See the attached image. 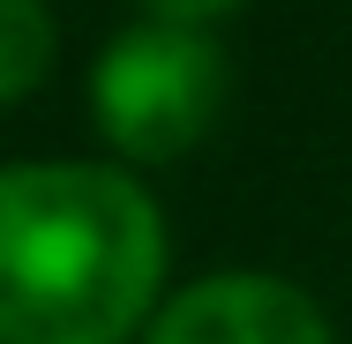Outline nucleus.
Masks as SVG:
<instances>
[{
	"label": "nucleus",
	"instance_id": "obj_1",
	"mask_svg": "<svg viewBox=\"0 0 352 344\" xmlns=\"http://www.w3.org/2000/svg\"><path fill=\"white\" fill-rule=\"evenodd\" d=\"M165 284V217L120 165H0V344H128Z\"/></svg>",
	"mask_w": 352,
	"mask_h": 344
},
{
	"label": "nucleus",
	"instance_id": "obj_2",
	"mask_svg": "<svg viewBox=\"0 0 352 344\" xmlns=\"http://www.w3.org/2000/svg\"><path fill=\"white\" fill-rule=\"evenodd\" d=\"M225 45L203 23H135L90 68V120L128 165H173L217 128L225 113Z\"/></svg>",
	"mask_w": 352,
	"mask_h": 344
},
{
	"label": "nucleus",
	"instance_id": "obj_3",
	"mask_svg": "<svg viewBox=\"0 0 352 344\" xmlns=\"http://www.w3.org/2000/svg\"><path fill=\"white\" fill-rule=\"evenodd\" d=\"M142 344H330V322L285 277L225 270V277L188 284L180 299H165L150 314Z\"/></svg>",
	"mask_w": 352,
	"mask_h": 344
},
{
	"label": "nucleus",
	"instance_id": "obj_4",
	"mask_svg": "<svg viewBox=\"0 0 352 344\" xmlns=\"http://www.w3.org/2000/svg\"><path fill=\"white\" fill-rule=\"evenodd\" d=\"M60 53V30H53V8L45 0H0V105H23Z\"/></svg>",
	"mask_w": 352,
	"mask_h": 344
},
{
	"label": "nucleus",
	"instance_id": "obj_5",
	"mask_svg": "<svg viewBox=\"0 0 352 344\" xmlns=\"http://www.w3.org/2000/svg\"><path fill=\"white\" fill-rule=\"evenodd\" d=\"M157 23H210V15H225V8H240V0H142Z\"/></svg>",
	"mask_w": 352,
	"mask_h": 344
}]
</instances>
